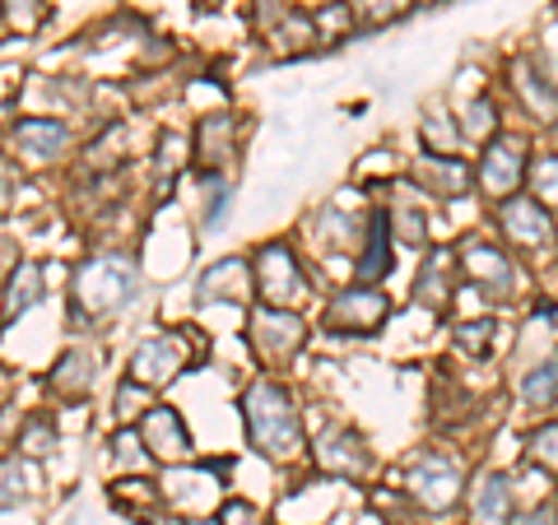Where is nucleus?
I'll list each match as a JSON object with an SVG mask.
<instances>
[{"label": "nucleus", "instance_id": "obj_1", "mask_svg": "<svg viewBox=\"0 0 558 525\" xmlns=\"http://www.w3.org/2000/svg\"><path fill=\"white\" fill-rule=\"evenodd\" d=\"M242 437L256 456L275 465H293L307 456V424L299 414V400L279 377H252L238 395Z\"/></svg>", "mask_w": 558, "mask_h": 525}, {"label": "nucleus", "instance_id": "obj_2", "mask_svg": "<svg viewBox=\"0 0 558 525\" xmlns=\"http://www.w3.org/2000/svg\"><path fill=\"white\" fill-rule=\"evenodd\" d=\"M140 297V260L131 252H94L70 274V312L80 326L108 321Z\"/></svg>", "mask_w": 558, "mask_h": 525}, {"label": "nucleus", "instance_id": "obj_3", "mask_svg": "<svg viewBox=\"0 0 558 525\" xmlns=\"http://www.w3.org/2000/svg\"><path fill=\"white\" fill-rule=\"evenodd\" d=\"M465 488H470L465 461L447 447H418L405 461V469H400V493L414 502L418 516H433V521L461 512Z\"/></svg>", "mask_w": 558, "mask_h": 525}, {"label": "nucleus", "instance_id": "obj_4", "mask_svg": "<svg viewBox=\"0 0 558 525\" xmlns=\"http://www.w3.org/2000/svg\"><path fill=\"white\" fill-rule=\"evenodd\" d=\"M307 344V317L293 307H270V303H256L247 307V349L252 358L275 373V367H284L303 354Z\"/></svg>", "mask_w": 558, "mask_h": 525}, {"label": "nucleus", "instance_id": "obj_5", "mask_svg": "<svg viewBox=\"0 0 558 525\" xmlns=\"http://www.w3.org/2000/svg\"><path fill=\"white\" fill-rule=\"evenodd\" d=\"M252 274H256V303L303 312L307 293H312V279L303 270L299 252H293L284 237L260 242V247L252 252Z\"/></svg>", "mask_w": 558, "mask_h": 525}, {"label": "nucleus", "instance_id": "obj_6", "mask_svg": "<svg viewBox=\"0 0 558 525\" xmlns=\"http://www.w3.org/2000/svg\"><path fill=\"white\" fill-rule=\"evenodd\" d=\"M531 139L517 131H498L488 145H480L475 159V191L488 200H508L517 191H526V172H531Z\"/></svg>", "mask_w": 558, "mask_h": 525}, {"label": "nucleus", "instance_id": "obj_7", "mask_svg": "<svg viewBox=\"0 0 558 525\" xmlns=\"http://www.w3.org/2000/svg\"><path fill=\"white\" fill-rule=\"evenodd\" d=\"M387 321H391L387 289L381 284H354V279H349L322 312V330L326 335H340V340H373Z\"/></svg>", "mask_w": 558, "mask_h": 525}, {"label": "nucleus", "instance_id": "obj_8", "mask_svg": "<svg viewBox=\"0 0 558 525\" xmlns=\"http://www.w3.org/2000/svg\"><path fill=\"white\" fill-rule=\"evenodd\" d=\"M223 465L209 461V465H168L159 475V498L168 512H178L186 521H201L205 512H215V506H223Z\"/></svg>", "mask_w": 558, "mask_h": 525}, {"label": "nucleus", "instance_id": "obj_9", "mask_svg": "<svg viewBox=\"0 0 558 525\" xmlns=\"http://www.w3.org/2000/svg\"><path fill=\"white\" fill-rule=\"evenodd\" d=\"M307 456L326 479H340V484H359L373 475V447L349 424H322L307 437Z\"/></svg>", "mask_w": 558, "mask_h": 525}, {"label": "nucleus", "instance_id": "obj_10", "mask_svg": "<svg viewBox=\"0 0 558 525\" xmlns=\"http://www.w3.org/2000/svg\"><path fill=\"white\" fill-rule=\"evenodd\" d=\"M191 363H196V354H191L186 330H149V335H140V344L131 349L126 377L159 391V387H168V381H178Z\"/></svg>", "mask_w": 558, "mask_h": 525}, {"label": "nucleus", "instance_id": "obj_11", "mask_svg": "<svg viewBox=\"0 0 558 525\" xmlns=\"http://www.w3.org/2000/svg\"><path fill=\"white\" fill-rule=\"evenodd\" d=\"M494 223H498V237L508 242V247H517V252H549L554 237H558L554 215L535 196H526V191L498 200L494 205Z\"/></svg>", "mask_w": 558, "mask_h": 525}, {"label": "nucleus", "instance_id": "obj_12", "mask_svg": "<svg viewBox=\"0 0 558 525\" xmlns=\"http://www.w3.org/2000/svg\"><path fill=\"white\" fill-rule=\"evenodd\" d=\"M457 256H461V284H470V293L488 297V303H508L517 293V260L502 242H465Z\"/></svg>", "mask_w": 558, "mask_h": 525}, {"label": "nucleus", "instance_id": "obj_13", "mask_svg": "<svg viewBox=\"0 0 558 525\" xmlns=\"http://www.w3.org/2000/svg\"><path fill=\"white\" fill-rule=\"evenodd\" d=\"M410 182L424 191L428 200H465L475 196V163L461 159V154H414L410 163Z\"/></svg>", "mask_w": 558, "mask_h": 525}, {"label": "nucleus", "instance_id": "obj_14", "mask_svg": "<svg viewBox=\"0 0 558 525\" xmlns=\"http://www.w3.org/2000/svg\"><path fill=\"white\" fill-rule=\"evenodd\" d=\"M196 303L201 307H256L252 256H223L215 266H205L196 279Z\"/></svg>", "mask_w": 558, "mask_h": 525}, {"label": "nucleus", "instance_id": "obj_15", "mask_svg": "<svg viewBox=\"0 0 558 525\" xmlns=\"http://www.w3.org/2000/svg\"><path fill=\"white\" fill-rule=\"evenodd\" d=\"M517 475L508 469H480L465 488V521L470 525H517Z\"/></svg>", "mask_w": 558, "mask_h": 525}, {"label": "nucleus", "instance_id": "obj_16", "mask_svg": "<svg viewBox=\"0 0 558 525\" xmlns=\"http://www.w3.org/2000/svg\"><path fill=\"white\" fill-rule=\"evenodd\" d=\"M135 428H140V437H145L149 456L159 461V469L196 461V437H191V428H186V418H182L178 405H154Z\"/></svg>", "mask_w": 558, "mask_h": 525}, {"label": "nucleus", "instance_id": "obj_17", "mask_svg": "<svg viewBox=\"0 0 558 525\" xmlns=\"http://www.w3.org/2000/svg\"><path fill=\"white\" fill-rule=\"evenodd\" d=\"M457 293H461V256L447 242H433L414 274V303L428 312H447V303Z\"/></svg>", "mask_w": 558, "mask_h": 525}, {"label": "nucleus", "instance_id": "obj_18", "mask_svg": "<svg viewBox=\"0 0 558 525\" xmlns=\"http://www.w3.org/2000/svg\"><path fill=\"white\" fill-rule=\"evenodd\" d=\"M242 149V121L233 112H201L196 135H191V154H196L201 172H223Z\"/></svg>", "mask_w": 558, "mask_h": 525}, {"label": "nucleus", "instance_id": "obj_19", "mask_svg": "<svg viewBox=\"0 0 558 525\" xmlns=\"http://www.w3.org/2000/svg\"><path fill=\"white\" fill-rule=\"evenodd\" d=\"M98 373H102V354L94 344H70L65 354L51 363L47 373V387L57 400H65V405H80V400H89L94 387H98Z\"/></svg>", "mask_w": 558, "mask_h": 525}, {"label": "nucleus", "instance_id": "obj_20", "mask_svg": "<svg viewBox=\"0 0 558 525\" xmlns=\"http://www.w3.org/2000/svg\"><path fill=\"white\" fill-rule=\"evenodd\" d=\"M10 139H14V154H20L24 163L43 168V163L65 159V149L75 135H70V121H61V117H24V121H14Z\"/></svg>", "mask_w": 558, "mask_h": 525}, {"label": "nucleus", "instance_id": "obj_21", "mask_svg": "<svg viewBox=\"0 0 558 525\" xmlns=\"http://www.w3.org/2000/svg\"><path fill=\"white\" fill-rule=\"evenodd\" d=\"M396 270V233L387 219V205H377L368 215V229L354 252V284H381Z\"/></svg>", "mask_w": 558, "mask_h": 525}, {"label": "nucleus", "instance_id": "obj_22", "mask_svg": "<svg viewBox=\"0 0 558 525\" xmlns=\"http://www.w3.org/2000/svg\"><path fill=\"white\" fill-rule=\"evenodd\" d=\"M512 94L521 98V108H526L531 121H539V126H558V80L545 65L517 61L512 65Z\"/></svg>", "mask_w": 558, "mask_h": 525}, {"label": "nucleus", "instance_id": "obj_23", "mask_svg": "<svg viewBox=\"0 0 558 525\" xmlns=\"http://www.w3.org/2000/svg\"><path fill=\"white\" fill-rule=\"evenodd\" d=\"M428 205H433V200H428L414 182L400 191V196H391L387 219H391L396 242H405V247H418V252H428V247H433V237H428Z\"/></svg>", "mask_w": 558, "mask_h": 525}, {"label": "nucleus", "instance_id": "obj_24", "mask_svg": "<svg viewBox=\"0 0 558 525\" xmlns=\"http://www.w3.org/2000/svg\"><path fill=\"white\" fill-rule=\"evenodd\" d=\"M517 400L531 414H554L558 410V354L531 363L526 373L517 377Z\"/></svg>", "mask_w": 558, "mask_h": 525}, {"label": "nucleus", "instance_id": "obj_25", "mask_svg": "<svg viewBox=\"0 0 558 525\" xmlns=\"http://www.w3.org/2000/svg\"><path fill=\"white\" fill-rule=\"evenodd\" d=\"M43 293H47L43 266H38V260H24V266L5 279V289H0V303H5V307H0V317H5V321L24 317V312H33L43 303Z\"/></svg>", "mask_w": 558, "mask_h": 525}, {"label": "nucleus", "instance_id": "obj_26", "mask_svg": "<svg viewBox=\"0 0 558 525\" xmlns=\"http://www.w3.org/2000/svg\"><path fill=\"white\" fill-rule=\"evenodd\" d=\"M57 442H61V432H57V418H51V414H24L20 418V428H14V456H24V461H33V465H38V461H47L51 456V451H57Z\"/></svg>", "mask_w": 558, "mask_h": 525}, {"label": "nucleus", "instance_id": "obj_27", "mask_svg": "<svg viewBox=\"0 0 558 525\" xmlns=\"http://www.w3.org/2000/svg\"><path fill=\"white\" fill-rule=\"evenodd\" d=\"M461 121V135H465V145H488L498 131H502V117H498V98L494 94H475L465 102V108L457 112Z\"/></svg>", "mask_w": 558, "mask_h": 525}, {"label": "nucleus", "instance_id": "obj_28", "mask_svg": "<svg viewBox=\"0 0 558 525\" xmlns=\"http://www.w3.org/2000/svg\"><path fill=\"white\" fill-rule=\"evenodd\" d=\"M108 451H112L108 461H112V469H117L121 479H126V475H149V469L159 465V461L149 456V447H145V437H140V428H117Z\"/></svg>", "mask_w": 558, "mask_h": 525}, {"label": "nucleus", "instance_id": "obj_29", "mask_svg": "<svg viewBox=\"0 0 558 525\" xmlns=\"http://www.w3.org/2000/svg\"><path fill=\"white\" fill-rule=\"evenodd\" d=\"M498 335H502L498 317H465L457 330H451L457 354H465V358H494L498 354Z\"/></svg>", "mask_w": 558, "mask_h": 525}, {"label": "nucleus", "instance_id": "obj_30", "mask_svg": "<svg viewBox=\"0 0 558 525\" xmlns=\"http://www.w3.org/2000/svg\"><path fill=\"white\" fill-rule=\"evenodd\" d=\"M154 405H159V400H154V387H145V381H135V377H121L117 381V391H112V418H117L121 428H135Z\"/></svg>", "mask_w": 558, "mask_h": 525}, {"label": "nucleus", "instance_id": "obj_31", "mask_svg": "<svg viewBox=\"0 0 558 525\" xmlns=\"http://www.w3.org/2000/svg\"><path fill=\"white\" fill-rule=\"evenodd\" d=\"M33 484H38V475H33V461L14 456V451H10V456H0V512L28 502Z\"/></svg>", "mask_w": 558, "mask_h": 525}, {"label": "nucleus", "instance_id": "obj_32", "mask_svg": "<svg viewBox=\"0 0 558 525\" xmlns=\"http://www.w3.org/2000/svg\"><path fill=\"white\" fill-rule=\"evenodd\" d=\"M526 196H535L539 205L558 215V149H545L531 159V172H526Z\"/></svg>", "mask_w": 558, "mask_h": 525}, {"label": "nucleus", "instance_id": "obj_33", "mask_svg": "<svg viewBox=\"0 0 558 525\" xmlns=\"http://www.w3.org/2000/svg\"><path fill=\"white\" fill-rule=\"evenodd\" d=\"M424 149L428 154H461L465 135H461V121L451 112H424Z\"/></svg>", "mask_w": 558, "mask_h": 525}, {"label": "nucleus", "instance_id": "obj_34", "mask_svg": "<svg viewBox=\"0 0 558 525\" xmlns=\"http://www.w3.org/2000/svg\"><path fill=\"white\" fill-rule=\"evenodd\" d=\"M526 461L535 469H545V475H558V418H539L526 437Z\"/></svg>", "mask_w": 558, "mask_h": 525}, {"label": "nucleus", "instance_id": "obj_35", "mask_svg": "<svg viewBox=\"0 0 558 525\" xmlns=\"http://www.w3.org/2000/svg\"><path fill=\"white\" fill-rule=\"evenodd\" d=\"M196 182H201V223L215 229V223L223 219V209H229V200H233V186H229L223 172H196Z\"/></svg>", "mask_w": 558, "mask_h": 525}, {"label": "nucleus", "instance_id": "obj_36", "mask_svg": "<svg viewBox=\"0 0 558 525\" xmlns=\"http://www.w3.org/2000/svg\"><path fill=\"white\" fill-rule=\"evenodd\" d=\"M186 154H191V139H186V135L172 131V135L159 139V159H154V168H159V182H163V186L178 182V172L186 168Z\"/></svg>", "mask_w": 558, "mask_h": 525}, {"label": "nucleus", "instance_id": "obj_37", "mask_svg": "<svg viewBox=\"0 0 558 525\" xmlns=\"http://www.w3.org/2000/svg\"><path fill=\"white\" fill-rule=\"evenodd\" d=\"M414 0H359L354 14H359V24H391L400 20V14H410Z\"/></svg>", "mask_w": 558, "mask_h": 525}, {"label": "nucleus", "instance_id": "obj_38", "mask_svg": "<svg viewBox=\"0 0 558 525\" xmlns=\"http://www.w3.org/2000/svg\"><path fill=\"white\" fill-rule=\"evenodd\" d=\"M215 516H219V525H266V512L247 498H223V506Z\"/></svg>", "mask_w": 558, "mask_h": 525}, {"label": "nucleus", "instance_id": "obj_39", "mask_svg": "<svg viewBox=\"0 0 558 525\" xmlns=\"http://www.w3.org/2000/svg\"><path fill=\"white\" fill-rule=\"evenodd\" d=\"M38 5H43V0H10V24L20 28V33H28L33 24L43 20V10H38Z\"/></svg>", "mask_w": 558, "mask_h": 525}, {"label": "nucleus", "instance_id": "obj_40", "mask_svg": "<svg viewBox=\"0 0 558 525\" xmlns=\"http://www.w3.org/2000/svg\"><path fill=\"white\" fill-rule=\"evenodd\" d=\"M20 266H24V256H20V242L0 233V289H5V279H10L14 270H20Z\"/></svg>", "mask_w": 558, "mask_h": 525}, {"label": "nucleus", "instance_id": "obj_41", "mask_svg": "<svg viewBox=\"0 0 558 525\" xmlns=\"http://www.w3.org/2000/svg\"><path fill=\"white\" fill-rule=\"evenodd\" d=\"M10 191H14V168H10L5 154H0V209L10 205Z\"/></svg>", "mask_w": 558, "mask_h": 525}, {"label": "nucleus", "instance_id": "obj_42", "mask_svg": "<svg viewBox=\"0 0 558 525\" xmlns=\"http://www.w3.org/2000/svg\"><path fill=\"white\" fill-rule=\"evenodd\" d=\"M354 525H391V521H387V516H377V512H368V516H359Z\"/></svg>", "mask_w": 558, "mask_h": 525}, {"label": "nucleus", "instance_id": "obj_43", "mask_svg": "<svg viewBox=\"0 0 558 525\" xmlns=\"http://www.w3.org/2000/svg\"><path fill=\"white\" fill-rule=\"evenodd\" d=\"M191 525H219V516H201V521H191Z\"/></svg>", "mask_w": 558, "mask_h": 525}]
</instances>
